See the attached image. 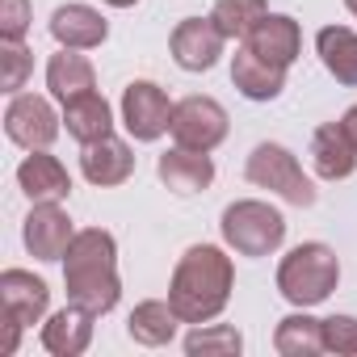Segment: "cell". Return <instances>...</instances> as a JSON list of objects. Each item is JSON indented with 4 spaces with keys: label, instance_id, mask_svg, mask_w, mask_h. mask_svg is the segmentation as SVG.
I'll return each mask as SVG.
<instances>
[{
    "label": "cell",
    "instance_id": "5bb4252c",
    "mask_svg": "<svg viewBox=\"0 0 357 357\" xmlns=\"http://www.w3.org/2000/svg\"><path fill=\"white\" fill-rule=\"evenodd\" d=\"M311 164L324 181H344L357 172V143L349 139L344 122H324L311 135Z\"/></svg>",
    "mask_w": 357,
    "mask_h": 357
},
{
    "label": "cell",
    "instance_id": "e0dca14e",
    "mask_svg": "<svg viewBox=\"0 0 357 357\" xmlns=\"http://www.w3.org/2000/svg\"><path fill=\"white\" fill-rule=\"evenodd\" d=\"M51 38L68 51H93L109 38V26L93 5H59L51 13Z\"/></svg>",
    "mask_w": 357,
    "mask_h": 357
},
{
    "label": "cell",
    "instance_id": "8fae6325",
    "mask_svg": "<svg viewBox=\"0 0 357 357\" xmlns=\"http://www.w3.org/2000/svg\"><path fill=\"white\" fill-rule=\"evenodd\" d=\"M0 303H5V319L34 328V324H43V315L51 307V286L26 269H5L0 273Z\"/></svg>",
    "mask_w": 357,
    "mask_h": 357
},
{
    "label": "cell",
    "instance_id": "d4e9b609",
    "mask_svg": "<svg viewBox=\"0 0 357 357\" xmlns=\"http://www.w3.org/2000/svg\"><path fill=\"white\" fill-rule=\"evenodd\" d=\"M265 13H269L265 0H215L211 22L219 26L223 38H248Z\"/></svg>",
    "mask_w": 357,
    "mask_h": 357
},
{
    "label": "cell",
    "instance_id": "83f0119b",
    "mask_svg": "<svg viewBox=\"0 0 357 357\" xmlns=\"http://www.w3.org/2000/svg\"><path fill=\"white\" fill-rule=\"evenodd\" d=\"M324 353L357 357V319L353 315H328L324 319Z\"/></svg>",
    "mask_w": 357,
    "mask_h": 357
},
{
    "label": "cell",
    "instance_id": "484cf974",
    "mask_svg": "<svg viewBox=\"0 0 357 357\" xmlns=\"http://www.w3.org/2000/svg\"><path fill=\"white\" fill-rule=\"evenodd\" d=\"M244 349V336L231 328V324H215V328H202V324H194V332L185 336V353L190 357H206V353H223V357H236Z\"/></svg>",
    "mask_w": 357,
    "mask_h": 357
},
{
    "label": "cell",
    "instance_id": "8992f818",
    "mask_svg": "<svg viewBox=\"0 0 357 357\" xmlns=\"http://www.w3.org/2000/svg\"><path fill=\"white\" fill-rule=\"evenodd\" d=\"M176 147L190 151H215L227 139V109L215 97H185L172 105V126H168Z\"/></svg>",
    "mask_w": 357,
    "mask_h": 357
},
{
    "label": "cell",
    "instance_id": "44dd1931",
    "mask_svg": "<svg viewBox=\"0 0 357 357\" xmlns=\"http://www.w3.org/2000/svg\"><path fill=\"white\" fill-rule=\"evenodd\" d=\"M47 89H51V97L55 101H72V97H84V93H93L97 89V72H93V63L80 55V51H59V55H51L47 59Z\"/></svg>",
    "mask_w": 357,
    "mask_h": 357
},
{
    "label": "cell",
    "instance_id": "d6986e66",
    "mask_svg": "<svg viewBox=\"0 0 357 357\" xmlns=\"http://www.w3.org/2000/svg\"><path fill=\"white\" fill-rule=\"evenodd\" d=\"M231 84L248 97V101H273L286 89V68L261 59L257 51H236L231 55Z\"/></svg>",
    "mask_w": 357,
    "mask_h": 357
},
{
    "label": "cell",
    "instance_id": "4dcf8cb0",
    "mask_svg": "<svg viewBox=\"0 0 357 357\" xmlns=\"http://www.w3.org/2000/svg\"><path fill=\"white\" fill-rule=\"evenodd\" d=\"M101 5H109V9H130V5H139V0H101Z\"/></svg>",
    "mask_w": 357,
    "mask_h": 357
},
{
    "label": "cell",
    "instance_id": "3957f363",
    "mask_svg": "<svg viewBox=\"0 0 357 357\" xmlns=\"http://www.w3.org/2000/svg\"><path fill=\"white\" fill-rule=\"evenodd\" d=\"M340 282V261L328 244L311 240V244H298L282 257L278 265V294L290 303V307H319Z\"/></svg>",
    "mask_w": 357,
    "mask_h": 357
},
{
    "label": "cell",
    "instance_id": "6da1fadb",
    "mask_svg": "<svg viewBox=\"0 0 357 357\" xmlns=\"http://www.w3.org/2000/svg\"><path fill=\"white\" fill-rule=\"evenodd\" d=\"M231 290H236L231 257L215 244H194L172 269L168 303L181 315V324H211L231 303Z\"/></svg>",
    "mask_w": 357,
    "mask_h": 357
},
{
    "label": "cell",
    "instance_id": "4316f807",
    "mask_svg": "<svg viewBox=\"0 0 357 357\" xmlns=\"http://www.w3.org/2000/svg\"><path fill=\"white\" fill-rule=\"evenodd\" d=\"M0 63H5V72H0L5 93H22L26 89V76L34 68V55L26 51V43H0Z\"/></svg>",
    "mask_w": 357,
    "mask_h": 357
},
{
    "label": "cell",
    "instance_id": "7a4b0ae2",
    "mask_svg": "<svg viewBox=\"0 0 357 357\" xmlns=\"http://www.w3.org/2000/svg\"><path fill=\"white\" fill-rule=\"evenodd\" d=\"M63 286L68 303H80L93 315H109L122 298V278H118V244L101 227L76 231V240L63 252Z\"/></svg>",
    "mask_w": 357,
    "mask_h": 357
},
{
    "label": "cell",
    "instance_id": "2e32d148",
    "mask_svg": "<svg viewBox=\"0 0 357 357\" xmlns=\"http://www.w3.org/2000/svg\"><path fill=\"white\" fill-rule=\"evenodd\" d=\"M155 172H160V181H164L172 194H202V190H211V181H215V160H211V151L172 147V151L160 155Z\"/></svg>",
    "mask_w": 357,
    "mask_h": 357
},
{
    "label": "cell",
    "instance_id": "4fadbf2b",
    "mask_svg": "<svg viewBox=\"0 0 357 357\" xmlns=\"http://www.w3.org/2000/svg\"><path fill=\"white\" fill-rule=\"evenodd\" d=\"M80 172H84V181L97 185V190H109V185H122L130 181V172H135V155L122 139L105 135L97 143H89L80 151Z\"/></svg>",
    "mask_w": 357,
    "mask_h": 357
},
{
    "label": "cell",
    "instance_id": "603a6c76",
    "mask_svg": "<svg viewBox=\"0 0 357 357\" xmlns=\"http://www.w3.org/2000/svg\"><path fill=\"white\" fill-rule=\"evenodd\" d=\"M176 324H181V315L172 311V303L147 298V303H139V307L130 311L126 332H130L135 344H143V349H160V344H168V340L176 336Z\"/></svg>",
    "mask_w": 357,
    "mask_h": 357
},
{
    "label": "cell",
    "instance_id": "ba28073f",
    "mask_svg": "<svg viewBox=\"0 0 357 357\" xmlns=\"http://www.w3.org/2000/svg\"><path fill=\"white\" fill-rule=\"evenodd\" d=\"M59 122L63 118L38 93H13V101L5 109V135L26 151H47L59 135Z\"/></svg>",
    "mask_w": 357,
    "mask_h": 357
},
{
    "label": "cell",
    "instance_id": "cb8c5ba5",
    "mask_svg": "<svg viewBox=\"0 0 357 357\" xmlns=\"http://www.w3.org/2000/svg\"><path fill=\"white\" fill-rule=\"evenodd\" d=\"M273 349L282 357H315L324 353V319H311L303 307L294 315H286L273 332Z\"/></svg>",
    "mask_w": 357,
    "mask_h": 357
},
{
    "label": "cell",
    "instance_id": "ac0fdd59",
    "mask_svg": "<svg viewBox=\"0 0 357 357\" xmlns=\"http://www.w3.org/2000/svg\"><path fill=\"white\" fill-rule=\"evenodd\" d=\"M93 311H84L80 303H68L63 311H55L43 324V349L55 357H80L93 340Z\"/></svg>",
    "mask_w": 357,
    "mask_h": 357
},
{
    "label": "cell",
    "instance_id": "ffe728a7",
    "mask_svg": "<svg viewBox=\"0 0 357 357\" xmlns=\"http://www.w3.org/2000/svg\"><path fill=\"white\" fill-rule=\"evenodd\" d=\"M63 126H68V135H72L80 147H89V143L114 135V109H109V101L93 89V93L72 97V101L63 105Z\"/></svg>",
    "mask_w": 357,
    "mask_h": 357
},
{
    "label": "cell",
    "instance_id": "52a82bcc",
    "mask_svg": "<svg viewBox=\"0 0 357 357\" xmlns=\"http://www.w3.org/2000/svg\"><path fill=\"white\" fill-rule=\"evenodd\" d=\"M122 126L139 143H155L172 126V101L160 84L151 80H130L122 89Z\"/></svg>",
    "mask_w": 357,
    "mask_h": 357
},
{
    "label": "cell",
    "instance_id": "7402d4cb",
    "mask_svg": "<svg viewBox=\"0 0 357 357\" xmlns=\"http://www.w3.org/2000/svg\"><path fill=\"white\" fill-rule=\"evenodd\" d=\"M315 51H319V63L328 68L332 80L357 89V34L349 26H324L315 34Z\"/></svg>",
    "mask_w": 357,
    "mask_h": 357
},
{
    "label": "cell",
    "instance_id": "30bf717a",
    "mask_svg": "<svg viewBox=\"0 0 357 357\" xmlns=\"http://www.w3.org/2000/svg\"><path fill=\"white\" fill-rule=\"evenodd\" d=\"M22 240H26L30 257H38V261H63V252L76 240V231H72V219H68V211L59 202H34V211L26 215Z\"/></svg>",
    "mask_w": 357,
    "mask_h": 357
},
{
    "label": "cell",
    "instance_id": "f1b7e54d",
    "mask_svg": "<svg viewBox=\"0 0 357 357\" xmlns=\"http://www.w3.org/2000/svg\"><path fill=\"white\" fill-rule=\"evenodd\" d=\"M30 22V0H0V43H22Z\"/></svg>",
    "mask_w": 357,
    "mask_h": 357
},
{
    "label": "cell",
    "instance_id": "277c9868",
    "mask_svg": "<svg viewBox=\"0 0 357 357\" xmlns=\"http://www.w3.org/2000/svg\"><path fill=\"white\" fill-rule=\"evenodd\" d=\"M219 231H223V244L240 257H269L286 244L282 211H273L269 202H257V198L231 202L219 219Z\"/></svg>",
    "mask_w": 357,
    "mask_h": 357
},
{
    "label": "cell",
    "instance_id": "f546056e",
    "mask_svg": "<svg viewBox=\"0 0 357 357\" xmlns=\"http://www.w3.org/2000/svg\"><path fill=\"white\" fill-rule=\"evenodd\" d=\"M340 122H344V130H349V139H353V143H357V105H349V109H344V118H340Z\"/></svg>",
    "mask_w": 357,
    "mask_h": 357
},
{
    "label": "cell",
    "instance_id": "1f68e13d",
    "mask_svg": "<svg viewBox=\"0 0 357 357\" xmlns=\"http://www.w3.org/2000/svg\"><path fill=\"white\" fill-rule=\"evenodd\" d=\"M344 9H349V13H353V17H357V0H344Z\"/></svg>",
    "mask_w": 357,
    "mask_h": 357
},
{
    "label": "cell",
    "instance_id": "9c48e42d",
    "mask_svg": "<svg viewBox=\"0 0 357 357\" xmlns=\"http://www.w3.org/2000/svg\"><path fill=\"white\" fill-rule=\"evenodd\" d=\"M223 34L211 17H185V22H176L172 38H168V51L176 59V68H185V72H211L223 55Z\"/></svg>",
    "mask_w": 357,
    "mask_h": 357
},
{
    "label": "cell",
    "instance_id": "7c38bea8",
    "mask_svg": "<svg viewBox=\"0 0 357 357\" xmlns=\"http://www.w3.org/2000/svg\"><path fill=\"white\" fill-rule=\"evenodd\" d=\"M244 47L257 51L261 59L278 63V68H290V63L298 59V51H303V30H298V22L286 17V13H265V17L257 22V30L244 38Z\"/></svg>",
    "mask_w": 357,
    "mask_h": 357
},
{
    "label": "cell",
    "instance_id": "9a60e30c",
    "mask_svg": "<svg viewBox=\"0 0 357 357\" xmlns=\"http://www.w3.org/2000/svg\"><path fill=\"white\" fill-rule=\"evenodd\" d=\"M17 185L30 202H63L72 194V176L51 151H30L17 164Z\"/></svg>",
    "mask_w": 357,
    "mask_h": 357
},
{
    "label": "cell",
    "instance_id": "5b68a950",
    "mask_svg": "<svg viewBox=\"0 0 357 357\" xmlns=\"http://www.w3.org/2000/svg\"><path fill=\"white\" fill-rule=\"evenodd\" d=\"M244 176L257 190H269V194L286 198L290 206H311L315 202V181L303 172L294 151L282 147V143H257L248 164H244Z\"/></svg>",
    "mask_w": 357,
    "mask_h": 357
}]
</instances>
